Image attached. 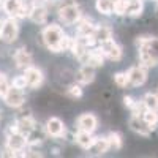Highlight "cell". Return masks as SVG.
I'll return each mask as SVG.
<instances>
[{
  "instance_id": "cell-1",
  "label": "cell",
  "mask_w": 158,
  "mask_h": 158,
  "mask_svg": "<svg viewBox=\"0 0 158 158\" xmlns=\"http://www.w3.org/2000/svg\"><path fill=\"white\" fill-rule=\"evenodd\" d=\"M136 46H138V57L139 63L144 67H155L158 65V38L150 35H141L136 38Z\"/></svg>"
},
{
  "instance_id": "cell-2",
  "label": "cell",
  "mask_w": 158,
  "mask_h": 158,
  "mask_svg": "<svg viewBox=\"0 0 158 158\" xmlns=\"http://www.w3.org/2000/svg\"><path fill=\"white\" fill-rule=\"evenodd\" d=\"M67 33L63 32V29L59 24H51V25H48V27H44V30L41 33V38H43V43L46 44V48L51 52H60L59 46H60V41H62V38Z\"/></svg>"
},
{
  "instance_id": "cell-3",
  "label": "cell",
  "mask_w": 158,
  "mask_h": 158,
  "mask_svg": "<svg viewBox=\"0 0 158 158\" xmlns=\"http://www.w3.org/2000/svg\"><path fill=\"white\" fill-rule=\"evenodd\" d=\"M57 16L60 19L62 24L65 25H73L76 24L79 19H81V8H79L76 3H65L59 8L57 11Z\"/></svg>"
},
{
  "instance_id": "cell-4",
  "label": "cell",
  "mask_w": 158,
  "mask_h": 158,
  "mask_svg": "<svg viewBox=\"0 0 158 158\" xmlns=\"http://www.w3.org/2000/svg\"><path fill=\"white\" fill-rule=\"evenodd\" d=\"M18 35H19V25L16 22V18L5 19L2 24V32H0L2 41H5L6 44H11L18 40Z\"/></svg>"
},
{
  "instance_id": "cell-5",
  "label": "cell",
  "mask_w": 158,
  "mask_h": 158,
  "mask_svg": "<svg viewBox=\"0 0 158 158\" xmlns=\"http://www.w3.org/2000/svg\"><path fill=\"white\" fill-rule=\"evenodd\" d=\"M98 48H100V51L103 52L104 59H109V60H112V62L122 60L123 51H122V48L118 46L112 38H111V40H106V41H103V43H100Z\"/></svg>"
},
{
  "instance_id": "cell-6",
  "label": "cell",
  "mask_w": 158,
  "mask_h": 158,
  "mask_svg": "<svg viewBox=\"0 0 158 158\" xmlns=\"http://www.w3.org/2000/svg\"><path fill=\"white\" fill-rule=\"evenodd\" d=\"M127 77H128V85L131 87H139L144 82L147 81V67L144 65H138V67H133L127 71Z\"/></svg>"
},
{
  "instance_id": "cell-7",
  "label": "cell",
  "mask_w": 158,
  "mask_h": 158,
  "mask_svg": "<svg viewBox=\"0 0 158 158\" xmlns=\"http://www.w3.org/2000/svg\"><path fill=\"white\" fill-rule=\"evenodd\" d=\"M5 103H6V106L10 108H21L22 104L25 103V97H24V92L15 85H10L8 92L5 94V97L2 98Z\"/></svg>"
},
{
  "instance_id": "cell-8",
  "label": "cell",
  "mask_w": 158,
  "mask_h": 158,
  "mask_svg": "<svg viewBox=\"0 0 158 158\" xmlns=\"http://www.w3.org/2000/svg\"><path fill=\"white\" fill-rule=\"evenodd\" d=\"M24 76H25V81H27V87L30 89H38L44 81L43 71L36 67H32V65L24 70Z\"/></svg>"
},
{
  "instance_id": "cell-9",
  "label": "cell",
  "mask_w": 158,
  "mask_h": 158,
  "mask_svg": "<svg viewBox=\"0 0 158 158\" xmlns=\"http://www.w3.org/2000/svg\"><path fill=\"white\" fill-rule=\"evenodd\" d=\"M46 135H49L51 138H63L65 133H67V128H65V123L60 120L59 117H51L46 122Z\"/></svg>"
},
{
  "instance_id": "cell-10",
  "label": "cell",
  "mask_w": 158,
  "mask_h": 158,
  "mask_svg": "<svg viewBox=\"0 0 158 158\" xmlns=\"http://www.w3.org/2000/svg\"><path fill=\"white\" fill-rule=\"evenodd\" d=\"M27 146V136L21 131L18 133H10L8 135V139H6V147H10L13 152H22Z\"/></svg>"
},
{
  "instance_id": "cell-11",
  "label": "cell",
  "mask_w": 158,
  "mask_h": 158,
  "mask_svg": "<svg viewBox=\"0 0 158 158\" xmlns=\"http://www.w3.org/2000/svg\"><path fill=\"white\" fill-rule=\"evenodd\" d=\"M76 125H77V130L94 133V131L97 130V127H98V120H97V117H95L94 114L85 112V114H82V115H79Z\"/></svg>"
},
{
  "instance_id": "cell-12",
  "label": "cell",
  "mask_w": 158,
  "mask_h": 158,
  "mask_svg": "<svg viewBox=\"0 0 158 158\" xmlns=\"http://www.w3.org/2000/svg\"><path fill=\"white\" fill-rule=\"evenodd\" d=\"M76 81L81 85L92 84L95 81V68L90 67V65H87V63H84L82 67L77 70V73H76Z\"/></svg>"
},
{
  "instance_id": "cell-13",
  "label": "cell",
  "mask_w": 158,
  "mask_h": 158,
  "mask_svg": "<svg viewBox=\"0 0 158 158\" xmlns=\"http://www.w3.org/2000/svg\"><path fill=\"white\" fill-rule=\"evenodd\" d=\"M128 125H130V128L133 130L135 133H138L139 136L147 138V136H150V133H152V130L146 125V122L142 120V117H141V115H131Z\"/></svg>"
},
{
  "instance_id": "cell-14",
  "label": "cell",
  "mask_w": 158,
  "mask_h": 158,
  "mask_svg": "<svg viewBox=\"0 0 158 158\" xmlns=\"http://www.w3.org/2000/svg\"><path fill=\"white\" fill-rule=\"evenodd\" d=\"M48 8L46 5H41V3H33L30 13H29V19L35 24H44L46 19H48Z\"/></svg>"
},
{
  "instance_id": "cell-15",
  "label": "cell",
  "mask_w": 158,
  "mask_h": 158,
  "mask_svg": "<svg viewBox=\"0 0 158 158\" xmlns=\"http://www.w3.org/2000/svg\"><path fill=\"white\" fill-rule=\"evenodd\" d=\"M13 59H15V63H16V67L18 68H22V70H25L27 67H30L32 65V62H33V59H32V54L25 49V48H21V49H18L15 54H13Z\"/></svg>"
},
{
  "instance_id": "cell-16",
  "label": "cell",
  "mask_w": 158,
  "mask_h": 158,
  "mask_svg": "<svg viewBox=\"0 0 158 158\" xmlns=\"http://www.w3.org/2000/svg\"><path fill=\"white\" fill-rule=\"evenodd\" d=\"M95 27H97V25L94 24V21H92L90 18H82V16H81V19L76 22V32H77L79 36L94 35Z\"/></svg>"
},
{
  "instance_id": "cell-17",
  "label": "cell",
  "mask_w": 158,
  "mask_h": 158,
  "mask_svg": "<svg viewBox=\"0 0 158 158\" xmlns=\"http://www.w3.org/2000/svg\"><path fill=\"white\" fill-rule=\"evenodd\" d=\"M21 6H22V0H3L2 3V8L8 15V18H16V19L19 16Z\"/></svg>"
},
{
  "instance_id": "cell-18",
  "label": "cell",
  "mask_w": 158,
  "mask_h": 158,
  "mask_svg": "<svg viewBox=\"0 0 158 158\" xmlns=\"http://www.w3.org/2000/svg\"><path fill=\"white\" fill-rule=\"evenodd\" d=\"M74 141L77 146H81L82 149L89 150L92 147V144H94L95 138L92 136V133H89V131H82V130H77V133L74 135Z\"/></svg>"
},
{
  "instance_id": "cell-19",
  "label": "cell",
  "mask_w": 158,
  "mask_h": 158,
  "mask_svg": "<svg viewBox=\"0 0 158 158\" xmlns=\"http://www.w3.org/2000/svg\"><path fill=\"white\" fill-rule=\"evenodd\" d=\"M109 149H111V146H109L108 136L106 138H95V141H94V144H92V147L89 149V152H92L94 155H103Z\"/></svg>"
},
{
  "instance_id": "cell-20",
  "label": "cell",
  "mask_w": 158,
  "mask_h": 158,
  "mask_svg": "<svg viewBox=\"0 0 158 158\" xmlns=\"http://www.w3.org/2000/svg\"><path fill=\"white\" fill-rule=\"evenodd\" d=\"M18 125H19V130H21V133H24L25 136H27L30 131L36 127V122H35V118L30 115V114H24L21 118H18Z\"/></svg>"
},
{
  "instance_id": "cell-21",
  "label": "cell",
  "mask_w": 158,
  "mask_h": 158,
  "mask_svg": "<svg viewBox=\"0 0 158 158\" xmlns=\"http://www.w3.org/2000/svg\"><path fill=\"white\" fill-rule=\"evenodd\" d=\"M103 63H104V56L100 51V48H90L87 65H90V67H94V68H98V67H103Z\"/></svg>"
},
{
  "instance_id": "cell-22",
  "label": "cell",
  "mask_w": 158,
  "mask_h": 158,
  "mask_svg": "<svg viewBox=\"0 0 158 158\" xmlns=\"http://www.w3.org/2000/svg\"><path fill=\"white\" fill-rule=\"evenodd\" d=\"M144 11V0H128L127 5V16L138 18Z\"/></svg>"
},
{
  "instance_id": "cell-23",
  "label": "cell",
  "mask_w": 158,
  "mask_h": 158,
  "mask_svg": "<svg viewBox=\"0 0 158 158\" xmlns=\"http://www.w3.org/2000/svg\"><path fill=\"white\" fill-rule=\"evenodd\" d=\"M94 36L97 40V43L100 44L103 41H106V40L112 38V30H111V27H108V25H97L95 32H94Z\"/></svg>"
},
{
  "instance_id": "cell-24",
  "label": "cell",
  "mask_w": 158,
  "mask_h": 158,
  "mask_svg": "<svg viewBox=\"0 0 158 158\" xmlns=\"http://www.w3.org/2000/svg\"><path fill=\"white\" fill-rule=\"evenodd\" d=\"M142 120L146 122V125L153 131L158 127V111H152V109H144V112L141 114Z\"/></svg>"
},
{
  "instance_id": "cell-25",
  "label": "cell",
  "mask_w": 158,
  "mask_h": 158,
  "mask_svg": "<svg viewBox=\"0 0 158 158\" xmlns=\"http://www.w3.org/2000/svg\"><path fill=\"white\" fill-rule=\"evenodd\" d=\"M112 0H97L95 2V8L98 13L101 15L108 16V15H112Z\"/></svg>"
},
{
  "instance_id": "cell-26",
  "label": "cell",
  "mask_w": 158,
  "mask_h": 158,
  "mask_svg": "<svg viewBox=\"0 0 158 158\" xmlns=\"http://www.w3.org/2000/svg\"><path fill=\"white\" fill-rule=\"evenodd\" d=\"M141 101H142V104H144V108H146V109L158 111V95H155V94H146Z\"/></svg>"
},
{
  "instance_id": "cell-27",
  "label": "cell",
  "mask_w": 158,
  "mask_h": 158,
  "mask_svg": "<svg viewBox=\"0 0 158 158\" xmlns=\"http://www.w3.org/2000/svg\"><path fill=\"white\" fill-rule=\"evenodd\" d=\"M108 141H109L111 149H114V150H120L122 146H123L122 136H120V133H117V131H111V133L108 135Z\"/></svg>"
},
{
  "instance_id": "cell-28",
  "label": "cell",
  "mask_w": 158,
  "mask_h": 158,
  "mask_svg": "<svg viewBox=\"0 0 158 158\" xmlns=\"http://www.w3.org/2000/svg\"><path fill=\"white\" fill-rule=\"evenodd\" d=\"M127 5H128V0H114L112 13L117 16H127Z\"/></svg>"
},
{
  "instance_id": "cell-29",
  "label": "cell",
  "mask_w": 158,
  "mask_h": 158,
  "mask_svg": "<svg viewBox=\"0 0 158 158\" xmlns=\"http://www.w3.org/2000/svg\"><path fill=\"white\" fill-rule=\"evenodd\" d=\"M67 95H68L70 98H81V97H82V89H81V85H79V84L70 85V87L67 89Z\"/></svg>"
},
{
  "instance_id": "cell-30",
  "label": "cell",
  "mask_w": 158,
  "mask_h": 158,
  "mask_svg": "<svg viewBox=\"0 0 158 158\" xmlns=\"http://www.w3.org/2000/svg\"><path fill=\"white\" fill-rule=\"evenodd\" d=\"M114 82L118 85V87H127L128 85V77H127V71L125 73H115L114 74Z\"/></svg>"
},
{
  "instance_id": "cell-31",
  "label": "cell",
  "mask_w": 158,
  "mask_h": 158,
  "mask_svg": "<svg viewBox=\"0 0 158 158\" xmlns=\"http://www.w3.org/2000/svg\"><path fill=\"white\" fill-rule=\"evenodd\" d=\"M10 85H11V84H8L6 76H5V74H0V98L5 97V94H6L8 89H10Z\"/></svg>"
},
{
  "instance_id": "cell-32",
  "label": "cell",
  "mask_w": 158,
  "mask_h": 158,
  "mask_svg": "<svg viewBox=\"0 0 158 158\" xmlns=\"http://www.w3.org/2000/svg\"><path fill=\"white\" fill-rule=\"evenodd\" d=\"M11 85H15L21 90H24L25 87H27V81H25V76H16V77H13V81H11Z\"/></svg>"
},
{
  "instance_id": "cell-33",
  "label": "cell",
  "mask_w": 158,
  "mask_h": 158,
  "mask_svg": "<svg viewBox=\"0 0 158 158\" xmlns=\"http://www.w3.org/2000/svg\"><path fill=\"white\" fill-rule=\"evenodd\" d=\"M135 103H136V101L133 100V97H130V95H125V97H123V104H125L128 109L133 108V104H135Z\"/></svg>"
},
{
  "instance_id": "cell-34",
  "label": "cell",
  "mask_w": 158,
  "mask_h": 158,
  "mask_svg": "<svg viewBox=\"0 0 158 158\" xmlns=\"http://www.w3.org/2000/svg\"><path fill=\"white\" fill-rule=\"evenodd\" d=\"M32 2H33V3H41V5H46V3L49 2V0H32Z\"/></svg>"
},
{
  "instance_id": "cell-35",
  "label": "cell",
  "mask_w": 158,
  "mask_h": 158,
  "mask_svg": "<svg viewBox=\"0 0 158 158\" xmlns=\"http://www.w3.org/2000/svg\"><path fill=\"white\" fill-rule=\"evenodd\" d=\"M2 24H3V21H0V32H2Z\"/></svg>"
},
{
  "instance_id": "cell-36",
  "label": "cell",
  "mask_w": 158,
  "mask_h": 158,
  "mask_svg": "<svg viewBox=\"0 0 158 158\" xmlns=\"http://www.w3.org/2000/svg\"><path fill=\"white\" fill-rule=\"evenodd\" d=\"M156 3H158V0H156Z\"/></svg>"
}]
</instances>
